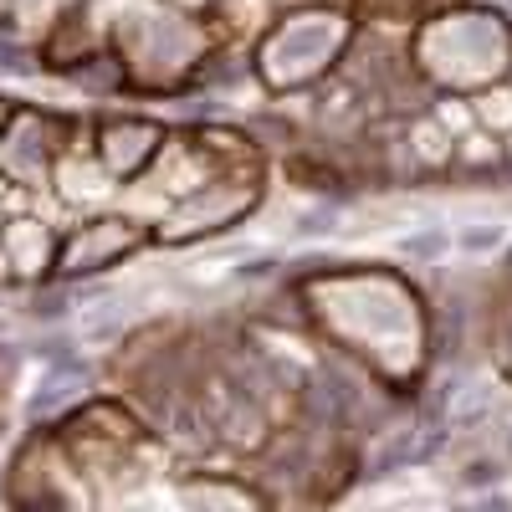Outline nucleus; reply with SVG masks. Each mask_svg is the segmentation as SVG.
<instances>
[{"label": "nucleus", "mask_w": 512, "mask_h": 512, "mask_svg": "<svg viewBox=\"0 0 512 512\" xmlns=\"http://www.w3.org/2000/svg\"><path fill=\"white\" fill-rule=\"evenodd\" d=\"M88 139V123L72 113H52L36 103H6L0 113V185L11 190H47L57 164Z\"/></svg>", "instance_id": "obj_1"}, {"label": "nucleus", "mask_w": 512, "mask_h": 512, "mask_svg": "<svg viewBox=\"0 0 512 512\" xmlns=\"http://www.w3.org/2000/svg\"><path fill=\"white\" fill-rule=\"evenodd\" d=\"M159 241V226L144 221V216H123V210H108V216H88L77 221L62 241H57V267L62 277H77V272H103L123 256H134L139 246Z\"/></svg>", "instance_id": "obj_2"}]
</instances>
